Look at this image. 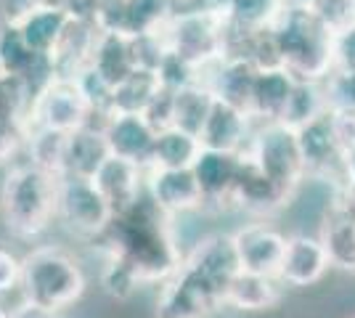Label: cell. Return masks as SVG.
Returning <instances> with one entry per match:
<instances>
[{"instance_id":"d4e9b609","label":"cell","mask_w":355,"mask_h":318,"mask_svg":"<svg viewBox=\"0 0 355 318\" xmlns=\"http://www.w3.org/2000/svg\"><path fill=\"white\" fill-rule=\"evenodd\" d=\"M297 77L286 67H268L257 72L252 88L250 117L254 122H282L289 96L295 91Z\"/></svg>"},{"instance_id":"3957f363","label":"cell","mask_w":355,"mask_h":318,"mask_svg":"<svg viewBox=\"0 0 355 318\" xmlns=\"http://www.w3.org/2000/svg\"><path fill=\"white\" fill-rule=\"evenodd\" d=\"M59 178L32 162H16L0 186L3 226L16 239H37L56 223Z\"/></svg>"},{"instance_id":"f35d334b","label":"cell","mask_w":355,"mask_h":318,"mask_svg":"<svg viewBox=\"0 0 355 318\" xmlns=\"http://www.w3.org/2000/svg\"><path fill=\"white\" fill-rule=\"evenodd\" d=\"M334 72H355V24L334 35Z\"/></svg>"},{"instance_id":"4fadbf2b","label":"cell","mask_w":355,"mask_h":318,"mask_svg":"<svg viewBox=\"0 0 355 318\" xmlns=\"http://www.w3.org/2000/svg\"><path fill=\"white\" fill-rule=\"evenodd\" d=\"M32 91L21 77H0V165L11 162L27 149L32 133L30 122Z\"/></svg>"},{"instance_id":"c3c4849f","label":"cell","mask_w":355,"mask_h":318,"mask_svg":"<svg viewBox=\"0 0 355 318\" xmlns=\"http://www.w3.org/2000/svg\"><path fill=\"white\" fill-rule=\"evenodd\" d=\"M347 188H350V194H353V199H355V188H353V186H347Z\"/></svg>"},{"instance_id":"bcb514c9","label":"cell","mask_w":355,"mask_h":318,"mask_svg":"<svg viewBox=\"0 0 355 318\" xmlns=\"http://www.w3.org/2000/svg\"><path fill=\"white\" fill-rule=\"evenodd\" d=\"M6 27H8V16H6V6L0 0V30H6Z\"/></svg>"},{"instance_id":"30bf717a","label":"cell","mask_w":355,"mask_h":318,"mask_svg":"<svg viewBox=\"0 0 355 318\" xmlns=\"http://www.w3.org/2000/svg\"><path fill=\"white\" fill-rule=\"evenodd\" d=\"M315 233L329 252L331 268L355 276V199L347 186L329 191Z\"/></svg>"},{"instance_id":"2e32d148","label":"cell","mask_w":355,"mask_h":318,"mask_svg":"<svg viewBox=\"0 0 355 318\" xmlns=\"http://www.w3.org/2000/svg\"><path fill=\"white\" fill-rule=\"evenodd\" d=\"M101 130L109 143V152L128 159L141 167H151V154H154V141L157 130L146 120V114L138 112H112L101 120Z\"/></svg>"},{"instance_id":"e575fe53","label":"cell","mask_w":355,"mask_h":318,"mask_svg":"<svg viewBox=\"0 0 355 318\" xmlns=\"http://www.w3.org/2000/svg\"><path fill=\"white\" fill-rule=\"evenodd\" d=\"M98 279H101V289H104L109 297H114V300H130L135 292L144 287L141 276L133 271V265L125 263L114 252H106V249H104V265H101Z\"/></svg>"},{"instance_id":"ba28073f","label":"cell","mask_w":355,"mask_h":318,"mask_svg":"<svg viewBox=\"0 0 355 318\" xmlns=\"http://www.w3.org/2000/svg\"><path fill=\"white\" fill-rule=\"evenodd\" d=\"M114 220V210L101 188L90 178H59V199H56V223L74 239L101 242Z\"/></svg>"},{"instance_id":"1f68e13d","label":"cell","mask_w":355,"mask_h":318,"mask_svg":"<svg viewBox=\"0 0 355 318\" xmlns=\"http://www.w3.org/2000/svg\"><path fill=\"white\" fill-rule=\"evenodd\" d=\"M162 88V80L154 69L138 67L133 75L122 80L114 88V109L112 112H138V114H144Z\"/></svg>"},{"instance_id":"60d3db41","label":"cell","mask_w":355,"mask_h":318,"mask_svg":"<svg viewBox=\"0 0 355 318\" xmlns=\"http://www.w3.org/2000/svg\"><path fill=\"white\" fill-rule=\"evenodd\" d=\"M144 114H146V120L154 125L157 133L164 130V127H173V91H170V88H162L159 96L148 104V109Z\"/></svg>"},{"instance_id":"8d00e7d4","label":"cell","mask_w":355,"mask_h":318,"mask_svg":"<svg viewBox=\"0 0 355 318\" xmlns=\"http://www.w3.org/2000/svg\"><path fill=\"white\" fill-rule=\"evenodd\" d=\"M21 273H24V258H19L8 244L0 242V297L21 289Z\"/></svg>"},{"instance_id":"9c48e42d","label":"cell","mask_w":355,"mask_h":318,"mask_svg":"<svg viewBox=\"0 0 355 318\" xmlns=\"http://www.w3.org/2000/svg\"><path fill=\"white\" fill-rule=\"evenodd\" d=\"M32 127H48L59 133H74L96 122V112L74 77L56 75L35 96L30 109Z\"/></svg>"},{"instance_id":"44dd1931","label":"cell","mask_w":355,"mask_h":318,"mask_svg":"<svg viewBox=\"0 0 355 318\" xmlns=\"http://www.w3.org/2000/svg\"><path fill=\"white\" fill-rule=\"evenodd\" d=\"M254 125L257 122L252 120L247 112L215 98V106L199 133V141L205 149L244 154L252 141V133H254Z\"/></svg>"},{"instance_id":"ee69618b","label":"cell","mask_w":355,"mask_h":318,"mask_svg":"<svg viewBox=\"0 0 355 318\" xmlns=\"http://www.w3.org/2000/svg\"><path fill=\"white\" fill-rule=\"evenodd\" d=\"M209 3H218V0H173V6H175L178 11H183V8H199V6H209Z\"/></svg>"},{"instance_id":"7402d4cb","label":"cell","mask_w":355,"mask_h":318,"mask_svg":"<svg viewBox=\"0 0 355 318\" xmlns=\"http://www.w3.org/2000/svg\"><path fill=\"white\" fill-rule=\"evenodd\" d=\"M93 183L101 188V194L109 199L117 215L146 194V167L109 154L104 165L98 167V173L93 175Z\"/></svg>"},{"instance_id":"484cf974","label":"cell","mask_w":355,"mask_h":318,"mask_svg":"<svg viewBox=\"0 0 355 318\" xmlns=\"http://www.w3.org/2000/svg\"><path fill=\"white\" fill-rule=\"evenodd\" d=\"M109 143L101 130V120L90 122L85 127L74 130L67 138V159H64V175L69 178H90L98 173V167L109 157ZM61 175V178H64Z\"/></svg>"},{"instance_id":"6da1fadb","label":"cell","mask_w":355,"mask_h":318,"mask_svg":"<svg viewBox=\"0 0 355 318\" xmlns=\"http://www.w3.org/2000/svg\"><path fill=\"white\" fill-rule=\"evenodd\" d=\"M241 271L231 233H207L167 281L159 284L154 318H215L225 310V294Z\"/></svg>"},{"instance_id":"4316f807","label":"cell","mask_w":355,"mask_h":318,"mask_svg":"<svg viewBox=\"0 0 355 318\" xmlns=\"http://www.w3.org/2000/svg\"><path fill=\"white\" fill-rule=\"evenodd\" d=\"M90 67L117 88L122 80L138 69V53H135V37L122 32H98V40L90 56Z\"/></svg>"},{"instance_id":"681fc988","label":"cell","mask_w":355,"mask_h":318,"mask_svg":"<svg viewBox=\"0 0 355 318\" xmlns=\"http://www.w3.org/2000/svg\"><path fill=\"white\" fill-rule=\"evenodd\" d=\"M48 3H64V0H48Z\"/></svg>"},{"instance_id":"8fae6325","label":"cell","mask_w":355,"mask_h":318,"mask_svg":"<svg viewBox=\"0 0 355 318\" xmlns=\"http://www.w3.org/2000/svg\"><path fill=\"white\" fill-rule=\"evenodd\" d=\"M331 112V109H329ZM326 112L324 117L305 125L297 130V141H300V152H302V162L308 170V181H321L331 188L345 186L342 178V159H345V149L337 141L334 125H331V114Z\"/></svg>"},{"instance_id":"603a6c76","label":"cell","mask_w":355,"mask_h":318,"mask_svg":"<svg viewBox=\"0 0 355 318\" xmlns=\"http://www.w3.org/2000/svg\"><path fill=\"white\" fill-rule=\"evenodd\" d=\"M286 292L289 289L279 276L239 271L225 294V308H234L239 313H268L286 300Z\"/></svg>"},{"instance_id":"e0dca14e","label":"cell","mask_w":355,"mask_h":318,"mask_svg":"<svg viewBox=\"0 0 355 318\" xmlns=\"http://www.w3.org/2000/svg\"><path fill=\"white\" fill-rule=\"evenodd\" d=\"M292 199L268 178L247 154H241L239 178L231 194V212H244L247 218H273L276 212L289 207Z\"/></svg>"},{"instance_id":"d590c367","label":"cell","mask_w":355,"mask_h":318,"mask_svg":"<svg viewBox=\"0 0 355 318\" xmlns=\"http://www.w3.org/2000/svg\"><path fill=\"white\" fill-rule=\"evenodd\" d=\"M311 11L331 35H340L355 24V0H315Z\"/></svg>"},{"instance_id":"4dcf8cb0","label":"cell","mask_w":355,"mask_h":318,"mask_svg":"<svg viewBox=\"0 0 355 318\" xmlns=\"http://www.w3.org/2000/svg\"><path fill=\"white\" fill-rule=\"evenodd\" d=\"M212 106H215V93L205 82H193L189 88L173 91V125L199 136Z\"/></svg>"},{"instance_id":"b9f144b4","label":"cell","mask_w":355,"mask_h":318,"mask_svg":"<svg viewBox=\"0 0 355 318\" xmlns=\"http://www.w3.org/2000/svg\"><path fill=\"white\" fill-rule=\"evenodd\" d=\"M11 318H64V313H56V310H48V308L21 300L16 308H11Z\"/></svg>"},{"instance_id":"f907efd6","label":"cell","mask_w":355,"mask_h":318,"mask_svg":"<svg viewBox=\"0 0 355 318\" xmlns=\"http://www.w3.org/2000/svg\"><path fill=\"white\" fill-rule=\"evenodd\" d=\"M0 77H3V69H0Z\"/></svg>"},{"instance_id":"ac0fdd59","label":"cell","mask_w":355,"mask_h":318,"mask_svg":"<svg viewBox=\"0 0 355 318\" xmlns=\"http://www.w3.org/2000/svg\"><path fill=\"white\" fill-rule=\"evenodd\" d=\"M146 194L170 218L191 215L205 210V194L191 167L186 170H164V167H148L146 170Z\"/></svg>"},{"instance_id":"f546056e","label":"cell","mask_w":355,"mask_h":318,"mask_svg":"<svg viewBox=\"0 0 355 318\" xmlns=\"http://www.w3.org/2000/svg\"><path fill=\"white\" fill-rule=\"evenodd\" d=\"M331 109L329 101V91L326 82H313V80H297L295 91L289 96V104L284 109L282 122L289 125L292 130H300L305 125L315 122L318 117H324Z\"/></svg>"},{"instance_id":"52a82bcc","label":"cell","mask_w":355,"mask_h":318,"mask_svg":"<svg viewBox=\"0 0 355 318\" xmlns=\"http://www.w3.org/2000/svg\"><path fill=\"white\" fill-rule=\"evenodd\" d=\"M244 154L289 199H295L297 191L308 183V170L302 162L297 130L284 122H257Z\"/></svg>"},{"instance_id":"8992f818","label":"cell","mask_w":355,"mask_h":318,"mask_svg":"<svg viewBox=\"0 0 355 318\" xmlns=\"http://www.w3.org/2000/svg\"><path fill=\"white\" fill-rule=\"evenodd\" d=\"M162 35L173 53L191 61L199 69H207L225 56L231 21L220 3H209L199 8L175 11L164 24Z\"/></svg>"},{"instance_id":"ffe728a7","label":"cell","mask_w":355,"mask_h":318,"mask_svg":"<svg viewBox=\"0 0 355 318\" xmlns=\"http://www.w3.org/2000/svg\"><path fill=\"white\" fill-rule=\"evenodd\" d=\"M257 72H260V67H254L250 59L223 56L218 64L202 69V82L215 93L218 101H225V104L236 106L250 114L252 88H254Z\"/></svg>"},{"instance_id":"816d5d0a","label":"cell","mask_w":355,"mask_h":318,"mask_svg":"<svg viewBox=\"0 0 355 318\" xmlns=\"http://www.w3.org/2000/svg\"><path fill=\"white\" fill-rule=\"evenodd\" d=\"M350 318H355V316H350Z\"/></svg>"},{"instance_id":"7bdbcfd3","label":"cell","mask_w":355,"mask_h":318,"mask_svg":"<svg viewBox=\"0 0 355 318\" xmlns=\"http://www.w3.org/2000/svg\"><path fill=\"white\" fill-rule=\"evenodd\" d=\"M342 178H345V186H353L355 188V146L345 152V159H342Z\"/></svg>"},{"instance_id":"836d02e7","label":"cell","mask_w":355,"mask_h":318,"mask_svg":"<svg viewBox=\"0 0 355 318\" xmlns=\"http://www.w3.org/2000/svg\"><path fill=\"white\" fill-rule=\"evenodd\" d=\"M228 21H231V30L239 32H254V30H266L270 27L284 8V0H218Z\"/></svg>"},{"instance_id":"7c38bea8","label":"cell","mask_w":355,"mask_h":318,"mask_svg":"<svg viewBox=\"0 0 355 318\" xmlns=\"http://www.w3.org/2000/svg\"><path fill=\"white\" fill-rule=\"evenodd\" d=\"M231 236L241 271L268 273V276L279 273L289 233H284L270 218H250L236 231H231Z\"/></svg>"},{"instance_id":"7dc6e473","label":"cell","mask_w":355,"mask_h":318,"mask_svg":"<svg viewBox=\"0 0 355 318\" xmlns=\"http://www.w3.org/2000/svg\"><path fill=\"white\" fill-rule=\"evenodd\" d=\"M0 318H11V310H6V308L0 305Z\"/></svg>"},{"instance_id":"5bb4252c","label":"cell","mask_w":355,"mask_h":318,"mask_svg":"<svg viewBox=\"0 0 355 318\" xmlns=\"http://www.w3.org/2000/svg\"><path fill=\"white\" fill-rule=\"evenodd\" d=\"M331 268V260L326 252L324 242L318 233H305L297 231L286 236V249H284L282 265H279V279L286 289H308L321 284Z\"/></svg>"},{"instance_id":"f1b7e54d","label":"cell","mask_w":355,"mask_h":318,"mask_svg":"<svg viewBox=\"0 0 355 318\" xmlns=\"http://www.w3.org/2000/svg\"><path fill=\"white\" fill-rule=\"evenodd\" d=\"M202 141L189 130L180 127H164L157 133L154 141V154H151V167H164V170H186L193 167L196 157L202 154Z\"/></svg>"},{"instance_id":"83f0119b","label":"cell","mask_w":355,"mask_h":318,"mask_svg":"<svg viewBox=\"0 0 355 318\" xmlns=\"http://www.w3.org/2000/svg\"><path fill=\"white\" fill-rule=\"evenodd\" d=\"M98 32H101L98 24H93V21H77V19L69 21V27L61 35L59 46L48 56L56 67V75L74 77L83 67H88Z\"/></svg>"},{"instance_id":"d6a6232c","label":"cell","mask_w":355,"mask_h":318,"mask_svg":"<svg viewBox=\"0 0 355 318\" xmlns=\"http://www.w3.org/2000/svg\"><path fill=\"white\" fill-rule=\"evenodd\" d=\"M67 138H69V133L48 130V127H32L27 149H24L27 162L61 178L64 175V159H67Z\"/></svg>"},{"instance_id":"277c9868","label":"cell","mask_w":355,"mask_h":318,"mask_svg":"<svg viewBox=\"0 0 355 318\" xmlns=\"http://www.w3.org/2000/svg\"><path fill=\"white\" fill-rule=\"evenodd\" d=\"M270 27L282 67H286L297 80L326 82L334 75V35L313 11L284 6Z\"/></svg>"},{"instance_id":"ab89813d","label":"cell","mask_w":355,"mask_h":318,"mask_svg":"<svg viewBox=\"0 0 355 318\" xmlns=\"http://www.w3.org/2000/svg\"><path fill=\"white\" fill-rule=\"evenodd\" d=\"M331 125H334V133L340 146L347 152L355 146V109L353 106H331Z\"/></svg>"},{"instance_id":"74e56055","label":"cell","mask_w":355,"mask_h":318,"mask_svg":"<svg viewBox=\"0 0 355 318\" xmlns=\"http://www.w3.org/2000/svg\"><path fill=\"white\" fill-rule=\"evenodd\" d=\"M326 91L331 106H353L355 109V72H334L326 80Z\"/></svg>"},{"instance_id":"7a4b0ae2","label":"cell","mask_w":355,"mask_h":318,"mask_svg":"<svg viewBox=\"0 0 355 318\" xmlns=\"http://www.w3.org/2000/svg\"><path fill=\"white\" fill-rule=\"evenodd\" d=\"M175 218L144 194L128 210L114 215L112 226L101 239L106 252H114L133 265L144 284H162L180 268L186 249L180 247Z\"/></svg>"},{"instance_id":"5b68a950","label":"cell","mask_w":355,"mask_h":318,"mask_svg":"<svg viewBox=\"0 0 355 318\" xmlns=\"http://www.w3.org/2000/svg\"><path fill=\"white\" fill-rule=\"evenodd\" d=\"M88 289V276L80 260L61 244H43L24 255L21 300L64 313Z\"/></svg>"},{"instance_id":"cb8c5ba5","label":"cell","mask_w":355,"mask_h":318,"mask_svg":"<svg viewBox=\"0 0 355 318\" xmlns=\"http://www.w3.org/2000/svg\"><path fill=\"white\" fill-rule=\"evenodd\" d=\"M72 16L67 14V8L61 3H37L35 8H30L19 21H14V27L21 32V37L27 40V46L40 53V56H51L53 48L59 46L61 35L69 27Z\"/></svg>"},{"instance_id":"9a60e30c","label":"cell","mask_w":355,"mask_h":318,"mask_svg":"<svg viewBox=\"0 0 355 318\" xmlns=\"http://www.w3.org/2000/svg\"><path fill=\"white\" fill-rule=\"evenodd\" d=\"M175 11L173 0H109L98 14V30L144 37L162 32Z\"/></svg>"},{"instance_id":"d6986e66","label":"cell","mask_w":355,"mask_h":318,"mask_svg":"<svg viewBox=\"0 0 355 318\" xmlns=\"http://www.w3.org/2000/svg\"><path fill=\"white\" fill-rule=\"evenodd\" d=\"M239 167H241V154L202 149L191 170L205 194V210L231 212V194L239 178Z\"/></svg>"},{"instance_id":"f6af8a7d","label":"cell","mask_w":355,"mask_h":318,"mask_svg":"<svg viewBox=\"0 0 355 318\" xmlns=\"http://www.w3.org/2000/svg\"><path fill=\"white\" fill-rule=\"evenodd\" d=\"M284 6H289V8H308L311 11L313 6H315V0H284Z\"/></svg>"}]
</instances>
